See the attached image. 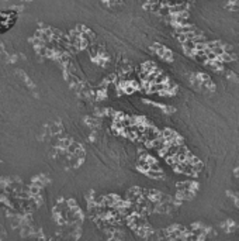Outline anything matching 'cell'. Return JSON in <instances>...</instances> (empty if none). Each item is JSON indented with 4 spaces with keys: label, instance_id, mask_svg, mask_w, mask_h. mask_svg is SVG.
Returning a JSON list of instances; mask_svg holds the SVG:
<instances>
[{
    "label": "cell",
    "instance_id": "obj_1",
    "mask_svg": "<svg viewBox=\"0 0 239 241\" xmlns=\"http://www.w3.org/2000/svg\"><path fill=\"white\" fill-rule=\"evenodd\" d=\"M17 21V14L13 10L0 9V34L10 31Z\"/></svg>",
    "mask_w": 239,
    "mask_h": 241
}]
</instances>
